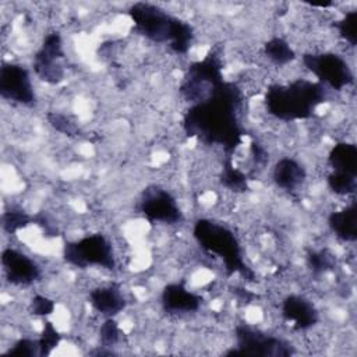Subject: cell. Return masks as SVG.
<instances>
[{
  "mask_svg": "<svg viewBox=\"0 0 357 357\" xmlns=\"http://www.w3.org/2000/svg\"><path fill=\"white\" fill-rule=\"evenodd\" d=\"M128 17L135 33L153 43L169 46L176 54H187L192 46L195 38L192 25L158 4L137 1L130 6Z\"/></svg>",
  "mask_w": 357,
  "mask_h": 357,
  "instance_id": "7a4b0ae2",
  "label": "cell"
},
{
  "mask_svg": "<svg viewBox=\"0 0 357 357\" xmlns=\"http://www.w3.org/2000/svg\"><path fill=\"white\" fill-rule=\"evenodd\" d=\"M243 109V91L237 84L223 79L204 100L190 105L183 116V130L190 138L220 146L226 156H231L245 135Z\"/></svg>",
  "mask_w": 357,
  "mask_h": 357,
  "instance_id": "6da1fadb",
  "label": "cell"
},
{
  "mask_svg": "<svg viewBox=\"0 0 357 357\" xmlns=\"http://www.w3.org/2000/svg\"><path fill=\"white\" fill-rule=\"evenodd\" d=\"M64 261L78 269L91 266L113 271L117 265L110 240L102 233L86 234L63 245Z\"/></svg>",
  "mask_w": 357,
  "mask_h": 357,
  "instance_id": "5b68a950",
  "label": "cell"
},
{
  "mask_svg": "<svg viewBox=\"0 0 357 357\" xmlns=\"http://www.w3.org/2000/svg\"><path fill=\"white\" fill-rule=\"evenodd\" d=\"M222 68V60L215 50H211L202 60L190 64L178 88L181 96L190 105L204 100L225 79Z\"/></svg>",
  "mask_w": 357,
  "mask_h": 357,
  "instance_id": "8992f818",
  "label": "cell"
},
{
  "mask_svg": "<svg viewBox=\"0 0 357 357\" xmlns=\"http://www.w3.org/2000/svg\"><path fill=\"white\" fill-rule=\"evenodd\" d=\"M328 188L337 197H351L357 190V176L329 172L326 176Z\"/></svg>",
  "mask_w": 357,
  "mask_h": 357,
  "instance_id": "7402d4cb",
  "label": "cell"
},
{
  "mask_svg": "<svg viewBox=\"0 0 357 357\" xmlns=\"http://www.w3.org/2000/svg\"><path fill=\"white\" fill-rule=\"evenodd\" d=\"M250 153L252 158V162L258 167H265L268 163V152L266 149L257 141H252L250 145Z\"/></svg>",
  "mask_w": 357,
  "mask_h": 357,
  "instance_id": "f546056e",
  "label": "cell"
},
{
  "mask_svg": "<svg viewBox=\"0 0 357 357\" xmlns=\"http://www.w3.org/2000/svg\"><path fill=\"white\" fill-rule=\"evenodd\" d=\"M160 304L169 315H187L201 308L202 297L190 290L184 282H172L162 289Z\"/></svg>",
  "mask_w": 357,
  "mask_h": 357,
  "instance_id": "5bb4252c",
  "label": "cell"
},
{
  "mask_svg": "<svg viewBox=\"0 0 357 357\" xmlns=\"http://www.w3.org/2000/svg\"><path fill=\"white\" fill-rule=\"evenodd\" d=\"M328 89L318 81L296 78L286 84H271L264 95L268 114L280 121L311 119L317 109L325 103Z\"/></svg>",
  "mask_w": 357,
  "mask_h": 357,
  "instance_id": "3957f363",
  "label": "cell"
},
{
  "mask_svg": "<svg viewBox=\"0 0 357 357\" xmlns=\"http://www.w3.org/2000/svg\"><path fill=\"white\" fill-rule=\"evenodd\" d=\"M35 220H36V216L29 215L20 206H10L3 212V216H1L3 229L8 234H15L17 231L35 223Z\"/></svg>",
  "mask_w": 357,
  "mask_h": 357,
  "instance_id": "44dd1931",
  "label": "cell"
},
{
  "mask_svg": "<svg viewBox=\"0 0 357 357\" xmlns=\"http://www.w3.org/2000/svg\"><path fill=\"white\" fill-rule=\"evenodd\" d=\"M138 211L149 223L172 226L184 220L177 198L169 190L156 184L148 185L142 191L138 201Z\"/></svg>",
  "mask_w": 357,
  "mask_h": 357,
  "instance_id": "9c48e42d",
  "label": "cell"
},
{
  "mask_svg": "<svg viewBox=\"0 0 357 357\" xmlns=\"http://www.w3.org/2000/svg\"><path fill=\"white\" fill-rule=\"evenodd\" d=\"M46 119L56 131L68 137L79 135V127L67 114H63L60 112H50L47 113Z\"/></svg>",
  "mask_w": 357,
  "mask_h": 357,
  "instance_id": "4316f807",
  "label": "cell"
},
{
  "mask_svg": "<svg viewBox=\"0 0 357 357\" xmlns=\"http://www.w3.org/2000/svg\"><path fill=\"white\" fill-rule=\"evenodd\" d=\"M307 265L310 271L318 276L331 271L335 266V261L332 254H329L326 250H318L307 254Z\"/></svg>",
  "mask_w": 357,
  "mask_h": 357,
  "instance_id": "484cf974",
  "label": "cell"
},
{
  "mask_svg": "<svg viewBox=\"0 0 357 357\" xmlns=\"http://www.w3.org/2000/svg\"><path fill=\"white\" fill-rule=\"evenodd\" d=\"M264 54L276 67H284L293 63L297 57L296 50L291 47V45L280 36H272L265 42Z\"/></svg>",
  "mask_w": 357,
  "mask_h": 357,
  "instance_id": "d6986e66",
  "label": "cell"
},
{
  "mask_svg": "<svg viewBox=\"0 0 357 357\" xmlns=\"http://www.w3.org/2000/svg\"><path fill=\"white\" fill-rule=\"evenodd\" d=\"M280 314L294 331H308L319 321V311L305 296L289 294L282 300Z\"/></svg>",
  "mask_w": 357,
  "mask_h": 357,
  "instance_id": "4fadbf2b",
  "label": "cell"
},
{
  "mask_svg": "<svg viewBox=\"0 0 357 357\" xmlns=\"http://www.w3.org/2000/svg\"><path fill=\"white\" fill-rule=\"evenodd\" d=\"M236 349L229 350L226 354L233 356H290L294 353L293 346L279 337L273 336L259 328L238 324L234 328Z\"/></svg>",
  "mask_w": 357,
  "mask_h": 357,
  "instance_id": "ba28073f",
  "label": "cell"
},
{
  "mask_svg": "<svg viewBox=\"0 0 357 357\" xmlns=\"http://www.w3.org/2000/svg\"><path fill=\"white\" fill-rule=\"evenodd\" d=\"M29 310L33 315L36 317H42V318H46L49 315H52L56 310V301L52 300L50 297L47 296H43V294H35L31 300V304H29Z\"/></svg>",
  "mask_w": 357,
  "mask_h": 357,
  "instance_id": "f1b7e54d",
  "label": "cell"
},
{
  "mask_svg": "<svg viewBox=\"0 0 357 357\" xmlns=\"http://www.w3.org/2000/svg\"><path fill=\"white\" fill-rule=\"evenodd\" d=\"M192 237L202 251L222 261L227 276L237 273L248 282L254 280L255 273L247 265L241 243L230 227L216 220L201 218L194 223Z\"/></svg>",
  "mask_w": 357,
  "mask_h": 357,
  "instance_id": "277c9868",
  "label": "cell"
},
{
  "mask_svg": "<svg viewBox=\"0 0 357 357\" xmlns=\"http://www.w3.org/2000/svg\"><path fill=\"white\" fill-rule=\"evenodd\" d=\"M0 96L21 106L35 105L36 93L31 73L25 66L3 61L0 67Z\"/></svg>",
  "mask_w": 357,
  "mask_h": 357,
  "instance_id": "8fae6325",
  "label": "cell"
},
{
  "mask_svg": "<svg viewBox=\"0 0 357 357\" xmlns=\"http://www.w3.org/2000/svg\"><path fill=\"white\" fill-rule=\"evenodd\" d=\"M357 208L356 201L337 211H333L328 216V227L332 234L343 243H354L357 240Z\"/></svg>",
  "mask_w": 357,
  "mask_h": 357,
  "instance_id": "e0dca14e",
  "label": "cell"
},
{
  "mask_svg": "<svg viewBox=\"0 0 357 357\" xmlns=\"http://www.w3.org/2000/svg\"><path fill=\"white\" fill-rule=\"evenodd\" d=\"M61 342V335L54 326L53 322L45 321L42 326V332L38 337L39 344V356H47L50 354Z\"/></svg>",
  "mask_w": 357,
  "mask_h": 357,
  "instance_id": "cb8c5ba5",
  "label": "cell"
},
{
  "mask_svg": "<svg viewBox=\"0 0 357 357\" xmlns=\"http://www.w3.org/2000/svg\"><path fill=\"white\" fill-rule=\"evenodd\" d=\"M88 301L93 311L105 318H114L127 307V298L117 283L93 287L88 293Z\"/></svg>",
  "mask_w": 357,
  "mask_h": 357,
  "instance_id": "9a60e30c",
  "label": "cell"
},
{
  "mask_svg": "<svg viewBox=\"0 0 357 357\" xmlns=\"http://www.w3.org/2000/svg\"><path fill=\"white\" fill-rule=\"evenodd\" d=\"M1 266L6 279L14 286H31L42 278V269L38 262L13 247L3 250Z\"/></svg>",
  "mask_w": 357,
  "mask_h": 357,
  "instance_id": "7c38bea8",
  "label": "cell"
},
{
  "mask_svg": "<svg viewBox=\"0 0 357 357\" xmlns=\"http://www.w3.org/2000/svg\"><path fill=\"white\" fill-rule=\"evenodd\" d=\"M4 354L6 356H13V357H33V356H39L38 339L21 337L17 342H14L13 346Z\"/></svg>",
  "mask_w": 357,
  "mask_h": 357,
  "instance_id": "83f0119b",
  "label": "cell"
},
{
  "mask_svg": "<svg viewBox=\"0 0 357 357\" xmlns=\"http://www.w3.org/2000/svg\"><path fill=\"white\" fill-rule=\"evenodd\" d=\"M307 180L305 167L291 156H283L273 165L272 181L286 192H294L303 187Z\"/></svg>",
  "mask_w": 357,
  "mask_h": 357,
  "instance_id": "2e32d148",
  "label": "cell"
},
{
  "mask_svg": "<svg viewBox=\"0 0 357 357\" xmlns=\"http://www.w3.org/2000/svg\"><path fill=\"white\" fill-rule=\"evenodd\" d=\"M304 67L325 88L343 91L354 84V74L347 60L333 52H307L301 56Z\"/></svg>",
  "mask_w": 357,
  "mask_h": 357,
  "instance_id": "52a82bcc",
  "label": "cell"
},
{
  "mask_svg": "<svg viewBox=\"0 0 357 357\" xmlns=\"http://www.w3.org/2000/svg\"><path fill=\"white\" fill-rule=\"evenodd\" d=\"M121 329L114 318H106L99 326V343L102 347H116L121 340Z\"/></svg>",
  "mask_w": 357,
  "mask_h": 357,
  "instance_id": "d4e9b609",
  "label": "cell"
},
{
  "mask_svg": "<svg viewBox=\"0 0 357 357\" xmlns=\"http://www.w3.org/2000/svg\"><path fill=\"white\" fill-rule=\"evenodd\" d=\"M356 26H357V10H349L344 11L340 20H336L333 22V28L337 32V36L347 42L351 47L356 46L357 43V33H356Z\"/></svg>",
  "mask_w": 357,
  "mask_h": 357,
  "instance_id": "603a6c76",
  "label": "cell"
},
{
  "mask_svg": "<svg viewBox=\"0 0 357 357\" xmlns=\"http://www.w3.org/2000/svg\"><path fill=\"white\" fill-rule=\"evenodd\" d=\"M331 172L357 176V146L354 142H336L326 156Z\"/></svg>",
  "mask_w": 357,
  "mask_h": 357,
  "instance_id": "ac0fdd59",
  "label": "cell"
},
{
  "mask_svg": "<svg viewBox=\"0 0 357 357\" xmlns=\"http://www.w3.org/2000/svg\"><path fill=\"white\" fill-rule=\"evenodd\" d=\"M64 57L61 35L56 31L50 32L43 38L32 57V70L40 81L49 85H57L66 77V70L61 64Z\"/></svg>",
  "mask_w": 357,
  "mask_h": 357,
  "instance_id": "30bf717a",
  "label": "cell"
},
{
  "mask_svg": "<svg viewBox=\"0 0 357 357\" xmlns=\"http://www.w3.org/2000/svg\"><path fill=\"white\" fill-rule=\"evenodd\" d=\"M220 183L223 187L234 191V192H243L248 188V177L244 172L233 166V159L231 156H226L223 166H222V173H220Z\"/></svg>",
  "mask_w": 357,
  "mask_h": 357,
  "instance_id": "ffe728a7",
  "label": "cell"
}]
</instances>
